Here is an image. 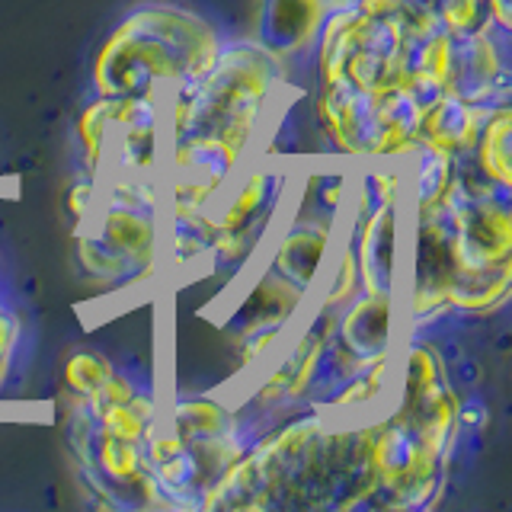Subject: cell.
I'll return each mask as SVG.
<instances>
[{
	"instance_id": "obj_20",
	"label": "cell",
	"mask_w": 512,
	"mask_h": 512,
	"mask_svg": "<svg viewBox=\"0 0 512 512\" xmlns=\"http://www.w3.org/2000/svg\"><path fill=\"white\" fill-rule=\"evenodd\" d=\"M96 199V176L84 167H77V173L68 180V186H64V199H61V208H64V215H68V221H80L87 212H90V205Z\"/></svg>"
},
{
	"instance_id": "obj_21",
	"label": "cell",
	"mask_w": 512,
	"mask_h": 512,
	"mask_svg": "<svg viewBox=\"0 0 512 512\" xmlns=\"http://www.w3.org/2000/svg\"><path fill=\"white\" fill-rule=\"evenodd\" d=\"M416 7H423V10H429V13H436L442 4H448V0H413Z\"/></svg>"
},
{
	"instance_id": "obj_5",
	"label": "cell",
	"mask_w": 512,
	"mask_h": 512,
	"mask_svg": "<svg viewBox=\"0 0 512 512\" xmlns=\"http://www.w3.org/2000/svg\"><path fill=\"white\" fill-rule=\"evenodd\" d=\"M224 39V26L202 10L144 0L125 10L96 45L90 93L167 103L218 58Z\"/></svg>"
},
{
	"instance_id": "obj_15",
	"label": "cell",
	"mask_w": 512,
	"mask_h": 512,
	"mask_svg": "<svg viewBox=\"0 0 512 512\" xmlns=\"http://www.w3.org/2000/svg\"><path fill=\"white\" fill-rule=\"evenodd\" d=\"M330 10V0H256V26L250 36L285 64L298 90L304 87L311 48Z\"/></svg>"
},
{
	"instance_id": "obj_10",
	"label": "cell",
	"mask_w": 512,
	"mask_h": 512,
	"mask_svg": "<svg viewBox=\"0 0 512 512\" xmlns=\"http://www.w3.org/2000/svg\"><path fill=\"white\" fill-rule=\"evenodd\" d=\"M77 167L93 176H160L164 103L90 93L74 112Z\"/></svg>"
},
{
	"instance_id": "obj_4",
	"label": "cell",
	"mask_w": 512,
	"mask_h": 512,
	"mask_svg": "<svg viewBox=\"0 0 512 512\" xmlns=\"http://www.w3.org/2000/svg\"><path fill=\"white\" fill-rule=\"evenodd\" d=\"M160 400L148 375L122 365L93 394L64 400V442L93 506L164 509L148 464Z\"/></svg>"
},
{
	"instance_id": "obj_9",
	"label": "cell",
	"mask_w": 512,
	"mask_h": 512,
	"mask_svg": "<svg viewBox=\"0 0 512 512\" xmlns=\"http://www.w3.org/2000/svg\"><path fill=\"white\" fill-rule=\"evenodd\" d=\"M304 157L285 154L263 141V148L240 167L231 186L208 208L212 247L199 279L218 282L221 295L256 263L266 240L279 228Z\"/></svg>"
},
{
	"instance_id": "obj_2",
	"label": "cell",
	"mask_w": 512,
	"mask_h": 512,
	"mask_svg": "<svg viewBox=\"0 0 512 512\" xmlns=\"http://www.w3.org/2000/svg\"><path fill=\"white\" fill-rule=\"evenodd\" d=\"M375 416L301 407L253 436L199 512H368Z\"/></svg>"
},
{
	"instance_id": "obj_12",
	"label": "cell",
	"mask_w": 512,
	"mask_h": 512,
	"mask_svg": "<svg viewBox=\"0 0 512 512\" xmlns=\"http://www.w3.org/2000/svg\"><path fill=\"white\" fill-rule=\"evenodd\" d=\"M343 218L304 212V208L292 205V199H288V212L266 240L256 263L272 269L288 285H295L304 295L314 298L320 276H324L327 260L336 247V237H340Z\"/></svg>"
},
{
	"instance_id": "obj_14",
	"label": "cell",
	"mask_w": 512,
	"mask_h": 512,
	"mask_svg": "<svg viewBox=\"0 0 512 512\" xmlns=\"http://www.w3.org/2000/svg\"><path fill=\"white\" fill-rule=\"evenodd\" d=\"M448 93L477 106L512 103V29L496 26L477 36L455 39Z\"/></svg>"
},
{
	"instance_id": "obj_7",
	"label": "cell",
	"mask_w": 512,
	"mask_h": 512,
	"mask_svg": "<svg viewBox=\"0 0 512 512\" xmlns=\"http://www.w3.org/2000/svg\"><path fill=\"white\" fill-rule=\"evenodd\" d=\"M234 391H164L148 442V464L164 509L199 512L224 471L253 442Z\"/></svg>"
},
{
	"instance_id": "obj_22",
	"label": "cell",
	"mask_w": 512,
	"mask_h": 512,
	"mask_svg": "<svg viewBox=\"0 0 512 512\" xmlns=\"http://www.w3.org/2000/svg\"><path fill=\"white\" fill-rule=\"evenodd\" d=\"M346 4H352V0H330V7H346Z\"/></svg>"
},
{
	"instance_id": "obj_11",
	"label": "cell",
	"mask_w": 512,
	"mask_h": 512,
	"mask_svg": "<svg viewBox=\"0 0 512 512\" xmlns=\"http://www.w3.org/2000/svg\"><path fill=\"white\" fill-rule=\"evenodd\" d=\"M455 448L426 436L384 407L372 423L375 496L368 512H426L442 503Z\"/></svg>"
},
{
	"instance_id": "obj_1",
	"label": "cell",
	"mask_w": 512,
	"mask_h": 512,
	"mask_svg": "<svg viewBox=\"0 0 512 512\" xmlns=\"http://www.w3.org/2000/svg\"><path fill=\"white\" fill-rule=\"evenodd\" d=\"M295 93L288 68L253 36L224 39L218 58L164 103V218L208 212Z\"/></svg>"
},
{
	"instance_id": "obj_13",
	"label": "cell",
	"mask_w": 512,
	"mask_h": 512,
	"mask_svg": "<svg viewBox=\"0 0 512 512\" xmlns=\"http://www.w3.org/2000/svg\"><path fill=\"white\" fill-rule=\"evenodd\" d=\"M404 196L384 202H359L349 196L346 205V231L352 234L359 256V279L362 292H384L400 295V215H404Z\"/></svg>"
},
{
	"instance_id": "obj_16",
	"label": "cell",
	"mask_w": 512,
	"mask_h": 512,
	"mask_svg": "<svg viewBox=\"0 0 512 512\" xmlns=\"http://www.w3.org/2000/svg\"><path fill=\"white\" fill-rule=\"evenodd\" d=\"M490 109L493 106H477V103L461 100L455 93H445L439 103H432L426 109L416 148H432V151H442L452 157H468Z\"/></svg>"
},
{
	"instance_id": "obj_6",
	"label": "cell",
	"mask_w": 512,
	"mask_h": 512,
	"mask_svg": "<svg viewBox=\"0 0 512 512\" xmlns=\"http://www.w3.org/2000/svg\"><path fill=\"white\" fill-rule=\"evenodd\" d=\"M80 282L100 295H132L164 279L160 176H96L90 212L71 224Z\"/></svg>"
},
{
	"instance_id": "obj_18",
	"label": "cell",
	"mask_w": 512,
	"mask_h": 512,
	"mask_svg": "<svg viewBox=\"0 0 512 512\" xmlns=\"http://www.w3.org/2000/svg\"><path fill=\"white\" fill-rule=\"evenodd\" d=\"M116 372V359L103 349L77 346L61 362V394L64 400H77L93 394L100 384Z\"/></svg>"
},
{
	"instance_id": "obj_3",
	"label": "cell",
	"mask_w": 512,
	"mask_h": 512,
	"mask_svg": "<svg viewBox=\"0 0 512 512\" xmlns=\"http://www.w3.org/2000/svg\"><path fill=\"white\" fill-rule=\"evenodd\" d=\"M452 45L455 39L436 16L413 0H352L327 13L311 48L304 87L407 90L429 109L452 87Z\"/></svg>"
},
{
	"instance_id": "obj_19",
	"label": "cell",
	"mask_w": 512,
	"mask_h": 512,
	"mask_svg": "<svg viewBox=\"0 0 512 512\" xmlns=\"http://www.w3.org/2000/svg\"><path fill=\"white\" fill-rule=\"evenodd\" d=\"M23 343H26V320H23V311L7 298L4 285H0V394L7 391V384L16 375V365H20Z\"/></svg>"
},
{
	"instance_id": "obj_8",
	"label": "cell",
	"mask_w": 512,
	"mask_h": 512,
	"mask_svg": "<svg viewBox=\"0 0 512 512\" xmlns=\"http://www.w3.org/2000/svg\"><path fill=\"white\" fill-rule=\"evenodd\" d=\"M458 276L452 320H490L512 298V192L487 186L458 157V183L448 196Z\"/></svg>"
},
{
	"instance_id": "obj_17",
	"label": "cell",
	"mask_w": 512,
	"mask_h": 512,
	"mask_svg": "<svg viewBox=\"0 0 512 512\" xmlns=\"http://www.w3.org/2000/svg\"><path fill=\"white\" fill-rule=\"evenodd\" d=\"M464 164L487 186L512 192V103H500L487 112Z\"/></svg>"
}]
</instances>
